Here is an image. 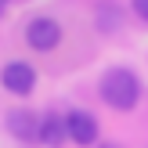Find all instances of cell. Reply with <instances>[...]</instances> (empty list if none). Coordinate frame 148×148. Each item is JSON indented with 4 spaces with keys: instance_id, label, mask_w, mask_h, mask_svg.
I'll return each mask as SVG.
<instances>
[{
    "instance_id": "obj_10",
    "label": "cell",
    "mask_w": 148,
    "mask_h": 148,
    "mask_svg": "<svg viewBox=\"0 0 148 148\" xmlns=\"http://www.w3.org/2000/svg\"><path fill=\"white\" fill-rule=\"evenodd\" d=\"M101 148H116V145H101Z\"/></svg>"
},
{
    "instance_id": "obj_1",
    "label": "cell",
    "mask_w": 148,
    "mask_h": 148,
    "mask_svg": "<svg viewBox=\"0 0 148 148\" xmlns=\"http://www.w3.org/2000/svg\"><path fill=\"white\" fill-rule=\"evenodd\" d=\"M98 94H101V101L108 108L130 112L137 105V98H141V83H137V76L130 69H108L101 76V83H98Z\"/></svg>"
},
{
    "instance_id": "obj_2",
    "label": "cell",
    "mask_w": 148,
    "mask_h": 148,
    "mask_svg": "<svg viewBox=\"0 0 148 148\" xmlns=\"http://www.w3.org/2000/svg\"><path fill=\"white\" fill-rule=\"evenodd\" d=\"M25 43L33 51H54L58 43H62V25H58L51 14H36L25 25Z\"/></svg>"
},
{
    "instance_id": "obj_8",
    "label": "cell",
    "mask_w": 148,
    "mask_h": 148,
    "mask_svg": "<svg viewBox=\"0 0 148 148\" xmlns=\"http://www.w3.org/2000/svg\"><path fill=\"white\" fill-rule=\"evenodd\" d=\"M130 4H134V14H137V18L148 22V0H130Z\"/></svg>"
},
{
    "instance_id": "obj_3",
    "label": "cell",
    "mask_w": 148,
    "mask_h": 148,
    "mask_svg": "<svg viewBox=\"0 0 148 148\" xmlns=\"http://www.w3.org/2000/svg\"><path fill=\"white\" fill-rule=\"evenodd\" d=\"M65 134H69V141H72V145L90 148V145H98L101 127H98V119H94L90 112H83V108H72V112H65Z\"/></svg>"
},
{
    "instance_id": "obj_4",
    "label": "cell",
    "mask_w": 148,
    "mask_h": 148,
    "mask_svg": "<svg viewBox=\"0 0 148 148\" xmlns=\"http://www.w3.org/2000/svg\"><path fill=\"white\" fill-rule=\"evenodd\" d=\"M0 87H4L7 94H14V98H25L36 87V69L29 62H7L4 69H0Z\"/></svg>"
},
{
    "instance_id": "obj_6",
    "label": "cell",
    "mask_w": 148,
    "mask_h": 148,
    "mask_svg": "<svg viewBox=\"0 0 148 148\" xmlns=\"http://www.w3.org/2000/svg\"><path fill=\"white\" fill-rule=\"evenodd\" d=\"M65 141H69V134H65V116H58V112L40 116V145H47V148H62Z\"/></svg>"
},
{
    "instance_id": "obj_7",
    "label": "cell",
    "mask_w": 148,
    "mask_h": 148,
    "mask_svg": "<svg viewBox=\"0 0 148 148\" xmlns=\"http://www.w3.org/2000/svg\"><path fill=\"white\" fill-rule=\"evenodd\" d=\"M98 29L108 33V29H119V7H98Z\"/></svg>"
},
{
    "instance_id": "obj_5",
    "label": "cell",
    "mask_w": 148,
    "mask_h": 148,
    "mask_svg": "<svg viewBox=\"0 0 148 148\" xmlns=\"http://www.w3.org/2000/svg\"><path fill=\"white\" fill-rule=\"evenodd\" d=\"M4 123H7V134L18 141H40V116L29 108H11Z\"/></svg>"
},
{
    "instance_id": "obj_9",
    "label": "cell",
    "mask_w": 148,
    "mask_h": 148,
    "mask_svg": "<svg viewBox=\"0 0 148 148\" xmlns=\"http://www.w3.org/2000/svg\"><path fill=\"white\" fill-rule=\"evenodd\" d=\"M7 4H11V0H0V14H4V11H7Z\"/></svg>"
}]
</instances>
